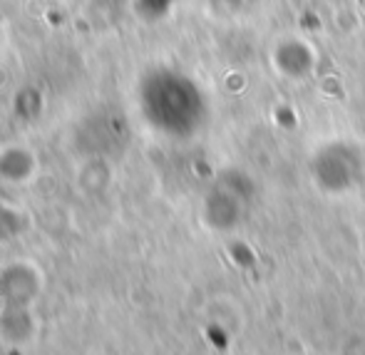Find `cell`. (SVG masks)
<instances>
[{"mask_svg": "<svg viewBox=\"0 0 365 355\" xmlns=\"http://www.w3.org/2000/svg\"><path fill=\"white\" fill-rule=\"evenodd\" d=\"M43 279L40 269L28 261H15L0 274V303L3 308H30L38 298Z\"/></svg>", "mask_w": 365, "mask_h": 355, "instance_id": "cell-1", "label": "cell"}, {"mask_svg": "<svg viewBox=\"0 0 365 355\" xmlns=\"http://www.w3.org/2000/svg\"><path fill=\"white\" fill-rule=\"evenodd\" d=\"M38 172V159L28 147H8L0 152V177L10 184H25Z\"/></svg>", "mask_w": 365, "mask_h": 355, "instance_id": "cell-2", "label": "cell"}, {"mask_svg": "<svg viewBox=\"0 0 365 355\" xmlns=\"http://www.w3.org/2000/svg\"><path fill=\"white\" fill-rule=\"evenodd\" d=\"M38 333V323L30 316V308H3L0 313V336L13 346H25Z\"/></svg>", "mask_w": 365, "mask_h": 355, "instance_id": "cell-3", "label": "cell"}]
</instances>
